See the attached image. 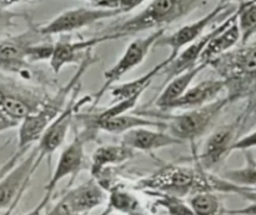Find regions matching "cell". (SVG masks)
Returning <instances> with one entry per match:
<instances>
[{
    "instance_id": "obj_1",
    "label": "cell",
    "mask_w": 256,
    "mask_h": 215,
    "mask_svg": "<svg viewBox=\"0 0 256 215\" xmlns=\"http://www.w3.org/2000/svg\"><path fill=\"white\" fill-rule=\"evenodd\" d=\"M96 56L90 49L80 62L78 72L70 78L69 82L52 96H48L42 102H38L34 110L20 122L18 126V150H28L32 144L39 142L40 136L50 122L65 109L72 94L79 86L84 72L94 64Z\"/></svg>"
},
{
    "instance_id": "obj_2",
    "label": "cell",
    "mask_w": 256,
    "mask_h": 215,
    "mask_svg": "<svg viewBox=\"0 0 256 215\" xmlns=\"http://www.w3.org/2000/svg\"><path fill=\"white\" fill-rule=\"evenodd\" d=\"M209 66L224 80L230 104L256 94V42L229 50L212 60Z\"/></svg>"
},
{
    "instance_id": "obj_3",
    "label": "cell",
    "mask_w": 256,
    "mask_h": 215,
    "mask_svg": "<svg viewBox=\"0 0 256 215\" xmlns=\"http://www.w3.org/2000/svg\"><path fill=\"white\" fill-rule=\"evenodd\" d=\"M202 0H152L139 14L119 24L112 25L102 34L110 40L139 34L150 29L166 28L172 22L182 19L196 9Z\"/></svg>"
},
{
    "instance_id": "obj_4",
    "label": "cell",
    "mask_w": 256,
    "mask_h": 215,
    "mask_svg": "<svg viewBox=\"0 0 256 215\" xmlns=\"http://www.w3.org/2000/svg\"><path fill=\"white\" fill-rule=\"evenodd\" d=\"M194 166L166 165L144 178L136 184L142 192H158L179 198L190 196L198 192H212V172H206L194 160Z\"/></svg>"
},
{
    "instance_id": "obj_5",
    "label": "cell",
    "mask_w": 256,
    "mask_h": 215,
    "mask_svg": "<svg viewBox=\"0 0 256 215\" xmlns=\"http://www.w3.org/2000/svg\"><path fill=\"white\" fill-rule=\"evenodd\" d=\"M228 98H220L204 106L188 109L178 115H172L165 122V130L180 142H194L209 130L214 120L229 105Z\"/></svg>"
},
{
    "instance_id": "obj_6",
    "label": "cell",
    "mask_w": 256,
    "mask_h": 215,
    "mask_svg": "<svg viewBox=\"0 0 256 215\" xmlns=\"http://www.w3.org/2000/svg\"><path fill=\"white\" fill-rule=\"evenodd\" d=\"M166 28H162V29H156L149 34L148 36L138 38L134 39L125 49L124 54L120 56V59L110 68L109 70L104 72V84L96 92V94L92 95V104L96 105L98 102L104 96L105 92L112 86L116 82H119L125 74L132 72L136 66H139L145 58L148 56L150 50L156 45L158 40L165 34Z\"/></svg>"
},
{
    "instance_id": "obj_7",
    "label": "cell",
    "mask_w": 256,
    "mask_h": 215,
    "mask_svg": "<svg viewBox=\"0 0 256 215\" xmlns=\"http://www.w3.org/2000/svg\"><path fill=\"white\" fill-rule=\"evenodd\" d=\"M242 136L238 119L218 128L209 135L200 154L194 152V160L206 172H212L226 160L232 152V145Z\"/></svg>"
},
{
    "instance_id": "obj_8",
    "label": "cell",
    "mask_w": 256,
    "mask_h": 215,
    "mask_svg": "<svg viewBox=\"0 0 256 215\" xmlns=\"http://www.w3.org/2000/svg\"><path fill=\"white\" fill-rule=\"evenodd\" d=\"M122 14L118 9H104V8H75L62 12L55 16L48 24L39 26V32L42 36H52L58 34L80 30L85 26L99 22L102 20L116 16Z\"/></svg>"
},
{
    "instance_id": "obj_9",
    "label": "cell",
    "mask_w": 256,
    "mask_h": 215,
    "mask_svg": "<svg viewBox=\"0 0 256 215\" xmlns=\"http://www.w3.org/2000/svg\"><path fill=\"white\" fill-rule=\"evenodd\" d=\"M90 100H92V95L78 99L76 92L72 94L65 109L50 122L49 126L45 129V132H42L39 142H38L36 149L40 158H42V159L46 156L50 158L64 144L72 119L76 115V112H79L80 108L86 104L88 102H90Z\"/></svg>"
},
{
    "instance_id": "obj_10",
    "label": "cell",
    "mask_w": 256,
    "mask_h": 215,
    "mask_svg": "<svg viewBox=\"0 0 256 215\" xmlns=\"http://www.w3.org/2000/svg\"><path fill=\"white\" fill-rule=\"evenodd\" d=\"M42 160L35 146L19 164L12 168L0 179V212H4L18 196L25 194L32 176Z\"/></svg>"
},
{
    "instance_id": "obj_11",
    "label": "cell",
    "mask_w": 256,
    "mask_h": 215,
    "mask_svg": "<svg viewBox=\"0 0 256 215\" xmlns=\"http://www.w3.org/2000/svg\"><path fill=\"white\" fill-rule=\"evenodd\" d=\"M42 38L39 28L30 25L29 29L20 34L0 39V70L22 74L30 65L28 49L30 45L40 42Z\"/></svg>"
},
{
    "instance_id": "obj_12",
    "label": "cell",
    "mask_w": 256,
    "mask_h": 215,
    "mask_svg": "<svg viewBox=\"0 0 256 215\" xmlns=\"http://www.w3.org/2000/svg\"><path fill=\"white\" fill-rule=\"evenodd\" d=\"M230 9V5H220L218 4L212 12H208L205 16L200 18L199 20L190 24L184 25L176 32H174L170 35H162L159 40H158L155 46H169L170 48V59H174L185 46L194 42L195 40L199 39L202 34H204L205 29L214 22L216 18L224 14L226 10Z\"/></svg>"
},
{
    "instance_id": "obj_13",
    "label": "cell",
    "mask_w": 256,
    "mask_h": 215,
    "mask_svg": "<svg viewBox=\"0 0 256 215\" xmlns=\"http://www.w3.org/2000/svg\"><path fill=\"white\" fill-rule=\"evenodd\" d=\"M85 140L86 139H85L84 135L76 134L74 139L62 149L52 178L45 185V192L52 194L56 185L62 179L68 176H75L82 172L85 164Z\"/></svg>"
},
{
    "instance_id": "obj_14",
    "label": "cell",
    "mask_w": 256,
    "mask_h": 215,
    "mask_svg": "<svg viewBox=\"0 0 256 215\" xmlns=\"http://www.w3.org/2000/svg\"><path fill=\"white\" fill-rule=\"evenodd\" d=\"M234 19H236V10H235L232 14H230L222 24L218 25L216 28H214L212 32H206V34H202L199 39L195 40L194 42L189 44L188 46H185L164 69L165 74H166L165 82H169L172 78L176 76V75L182 74V72H186V70L192 69L195 65L199 64L200 56H202V52H204L205 46H206L208 42H210V39H212L215 34H218L220 30L226 28Z\"/></svg>"
},
{
    "instance_id": "obj_15",
    "label": "cell",
    "mask_w": 256,
    "mask_h": 215,
    "mask_svg": "<svg viewBox=\"0 0 256 215\" xmlns=\"http://www.w3.org/2000/svg\"><path fill=\"white\" fill-rule=\"evenodd\" d=\"M62 199L75 215H88L95 208L106 202L108 194L100 182L92 178L69 190Z\"/></svg>"
},
{
    "instance_id": "obj_16",
    "label": "cell",
    "mask_w": 256,
    "mask_h": 215,
    "mask_svg": "<svg viewBox=\"0 0 256 215\" xmlns=\"http://www.w3.org/2000/svg\"><path fill=\"white\" fill-rule=\"evenodd\" d=\"M122 142L132 149L134 152H150L154 150L162 149V148L174 146V145L184 144L172 136L166 130H155V128H135L124 132L122 138Z\"/></svg>"
},
{
    "instance_id": "obj_17",
    "label": "cell",
    "mask_w": 256,
    "mask_h": 215,
    "mask_svg": "<svg viewBox=\"0 0 256 215\" xmlns=\"http://www.w3.org/2000/svg\"><path fill=\"white\" fill-rule=\"evenodd\" d=\"M105 42H109L105 35H98V36L90 38L88 40H79V42H69V40L56 42L54 44V52L49 60L50 68L55 74H59L62 68L80 62L90 49Z\"/></svg>"
},
{
    "instance_id": "obj_18",
    "label": "cell",
    "mask_w": 256,
    "mask_h": 215,
    "mask_svg": "<svg viewBox=\"0 0 256 215\" xmlns=\"http://www.w3.org/2000/svg\"><path fill=\"white\" fill-rule=\"evenodd\" d=\"M225 90L222 79H208L190 86L179 99L168 106L166 110L174 109H195L204 106L214 100L219 99V95Z\"/></svg>"
},
{
    "instance_id": "obj_19",
    "label": "cell",
    "mask_w": 256,
    "mask_h": 215,
    "mask_svg": "<svg viewBox=\"0 0 256 215\" xmlns=\"http://www.w3.org/2000/svg\"><path fill=\"white\" fill-rule=\"evenodd\" d=\"M142 126L165 130L166 125H165V122H160L158 119H148V118L142 116V115H132L125 112V114L112 116L110 119L85 125L84 132H96L100 130V132H109V134H124L129 130Z\"/></svg>"
},
{
    "instance_id": "obj_20",
    "label": "cell",
    "mask_w": 256,
    "mask_h": 215,
    "mask_svg": "<svg viewBox=\"0 0 256 215\" xmlns=\"http://www.w3.org/2000/svg\"><path fill=\"white\" fill-rule=\"evenodd\" d=\"M135 156V152L125 144L100 145L95 149L92 156V175L98 179L108 168L124 164Z\"/></svg>"
},
{
    "instance_id": "obj_21",
    "label": "cell",
    "mask_w": 256,
    "mask_h": 215,
    "mask_svg": "<svg viewBox=\"0 0 256 215\" xmlns=\"http://www.w3.org/2000/svg\"><path fill=\"white\" fill-rule=\"evenodd\" d=\"M208 66H209V65H208L206 62H199V64L195 65L194 68H192V69L186 70V72L172 78L169 82H166L164 90H162V94L158 98L156 106L159 108L160 110L166 112L168 106H169L172 102H174L176 99H179V98L192 86V82H194L195 78H196L202 70L206 69Z\"/></svg>"
},
{
    "instance_id": "obj_22",
    "label": "cell",
    "mask_w": 256,
    "mask_h": 215,
    "mask_svg": "<svg viewBox=\"0 0 256 215\" xmlns=\"http://www.w3.org/2000/svg\"><path fill=\"white\" fill-rule=\"evenodd\" d=\"M240 40H242V34H240L236 19H234L226 28L220 30L218 34H215L210 39V42H208L204 52H202V56H200V62H206L209 65V62L214 60L215 58L232 50Z\"/></svg>"
},
{
    "instance_id": "obj_23",
    "label": "cell",
    "mask_w": 256,
    "mask_h": 215,
    "mask_svg": "<svg viewBox=\"0 0 256 215\" xmlns=\"http://www.w3.org/2000/svg\"><path fill=\"white\" fill-rule=\"evenodd\" d=\"M172 59L169 56L164 60V62H159L156 66L152 68V70L146 72V74L142 75V76L132 79L130 82H124V84L112 85L109 89L110 95L112 96V102H120V100L129 99V98L135 96V95H142L145 90L150 86L152 82L158 74L164 72L165 68L170 64Z\"/></svg>"
},
{
    "instance_id": "obj_24",
    "label": "cell",
    "mask_w": 256,
    "mask_h": 215,
    "mask_svg": "<svg viewBox=\"0 0 256 215\" xmlns=\"http://www.w3.org/2000/svg\"><path fill=\"white\" fill-rule=\"evenodd\" d=\"M106 202L112 212H116L122 215H149V210L138 195L124 188L116 186L110 190Z\"/></svg>"
},
{
    "instance_id": "obj_25",
    "label": "cell",
    "mask_w": 256,
    "mask_h": 215,
    "mask_svg": "<svg viewBox=\"0 0 256 215\" xmlns=\"http://www.w3.org/2000/svg\"><path fill=\"white\" fill-rule=\"evenodd\" d=\"M245 165L236 169L225 170L220 176L235 185L256 189V158L250 150H244Z\"/></svg>"
},
{
    "instance_id": "obj_26",
    "label": "cell",
    "mask_w": 256,
    "mask_h": 215,
    "mask_svg": "<svg viewBox=\"0 0 256 215\" xmlns=\"http://www.w3.org/2000/svg\"><path fill=\"white\" fill-rule=\"evenodd\" d=\"M189 205L195 215H225L226 209L214 192H198L189 196Z\"/></svg>"
},
{
    "instance_id": "obj_27",
    "label": "cell",
    "mask_w": 256,
    "mask_h": 215,
    "mask_svg": "<svg viewBox=\"0 0 256 215\" xmlns=\"http://www.w3.org/2000/svg\"><path fill=\"white\" fill-rule=\"evenodd\" d=\"M145 194L154 198V205L156 208L165 210L168 215H195L189 202L184 198L175 196V195L164 194L158 192H144Z\"/></svg>"
},
{
    "instance_id": "obj_28",
    "label": "cell",
    "mask_w": 256,
    "mask_h": 215,
    "mask_svg": "<svg viewBox=\"0 0 256 215\" xmlns=\"http://www.w3.org/2000/svg\"><path fill=\"white\" fill-rule=\"evenodd\" d=\"M236 14V22L242 34L240 42L245 44L249 42L256 32V2H250L246 0L238 6Z\"/></svg>"
},
{
    "instance_id": "obj_29",
    "label": "cell",
    "mask_w": 256,
    "mask_h": 215,
    "mask_svg": "<svg viewBox=\"0 0 256 215\" xmlns=\"http://www.w3.org/2000/svg\"><path fill=\"white\" fill-rule=\"evenodd\" d=\"M52 52H54V44L38 42L35 44L30 45L29 49H28V62L32 64V62L50 60Z\"/></svg>"
},
{
    "instance_id": "obj_30",
    "label": "cell",
    "mask_w": 256,
    "mask_h": 215,
    "mask_svg": "<svg viewBox=\"0 0 256 215\" xmlns=\"http://www.w3.org/2000/svg\"><path fill=\"white\" fill-rule=\"evenodd\" d=\"M239 196L244 198L245 200L250 202L249 205L245 208H240V209H232L228 210L225 214L229 215H256V189L252 188H244L242 186L240 190L238 192Z\"/></svg>"
},
{
    "instance_id": "obj_31",
    "label": "cell",
    "mask_w": 256,
    "mask_h": 215,
    "mask_svg": "<svg viewBox=\"0 0 256 215\" xmlns=\"http://www.w3.org/2000/svg\"><path fill=\"white\" fill-rule=\"evenodd\" d=\"M254 148H256V129L248 132V134L242 135L232 145V152H235V150L244 152V150H250L254 149Z\"/></svg>"
},
{
    "instance_id": "obj_32",
    "label": "cell",
    "mask_w": 256,
    "mask_h": 215,
    "mask_svg": "<svg viewBox=\"0 0 256 215\" xmlns=\"http://www.w3.org/2000/svg\"><path fill=\"white\" fill-rule=\"evenodd\" d=\"M20 122L18 120L12 119V116L6 114L4 110L0 108V132H8V130H12L14 128L19 126Z\"/></svg>"
},
{
    "instance_id": "obj_33",
    "label": "cell",
    "mask_w": 256,
    "mask_h": 215,
    "mask_svg": "<svg viewBox=\"0 0 256 215\" xmlns=\"http://www.w3.org/2000/svg\"><path fill=\"white\" fill-rule=\"evenodd\" d=\"M16 16H19L16 12H12L10 10H8L6 8L0 6V32L12 26V22H14V19Z\"/></svg>"
},
{
    "instance_id": "obj_34",
    "label": "cell",
    "mask_w": 256,
    "mask_h": 215,
    "mask_svg": "<svg viewBox=\"0 0 256 215\" xmlns=\"http://www.w3.org/2000/svg\"><path fill=\"white\" fill-rule=\"evenodd\" d=\"M146 0H118L116 9L120 10V12H129L142 5Z\"/></svg>"
},
{
    "instance_id": "obj_35",
    "label": "cell",
    "mask_w": 256,
    "mask_h": 215,
    "mask_svg": "<svg viewBox=\"0 0 256 215\" xmlns=\"http://www.w3.org/2000/svg\"><path fill=\"white\" fill-rule=\"evenodd\" d=\"M52 194H50V192H45L44 198L40 200L39 204L35 205V206L30 210V212H28L26 214H24V215H40L42 214V212H44L45 208L48 206V204H49L50 200H52Z\"/></svg>"
},
{
    "instance_id": "obj_36",
    "label": "cell",
    "mask_w": 256,
    "mask_h": 215,
    "mask_svg": "<svg viewBox=\"0 0 256 215\" xmlns=\"http://www.w3.org/2000/svg\"><path fill=\"white\" fill-rule=\"evenodd\" d=\"M46 215H75V214L69 209V206L65 204L64 200L60 199L59 202H58V204L55 205V206L52 208Z\"/></svg>"
},
{
    "instance_id": "obj_37",
    "label": "cell",
    "mask_w": 256,
    "mask_h": 215,
    "mask_svg": "<svg viewBox=\"0 0 256 215\" xmlns=\"http://www.w3.org/2000/svg\"><path fill=\"white\" fill-rule=\"evenodd\" d=\"M92 2L95 8H104V9H116L118 0H86Z\"/></svg>"
},
{
    "instance_id": "obj_38",
    "label": "cell",
    "mask_w": 256,
    "mask_h": 215,
    "mask_svg": "<svg viewBox=\"0 0 256 215\" xmlns=\"http://www.w3.org/2000/svg\"><path fill=\"white\" fill-rule=\"evenodd\" d=\"M22 195H20V196H18L16 199L14 200V202H12V204L10 205L9 208H6V209H5L4 212H2V215H12V212H14V210H15V208L18 206V204H19V202H20V200H22Z\"/></svg>"
},
{
    "instance_id": "obj_39",
    "label": "cell",
    "mask_w": 256,
    "mask_h": 215,
    "mask_svg": "<svg viewBox=\"0 0 256 215\" xmlns=\"http://www.w3.org/2000/svg\"><path fill=\"white\" fill-rule=\"evenodd\" d=\"M29 2V0H0V6L2 8H9L12 5L19 4V2Z\"/></svg>"
},
{
    "instance_id": "obj_40",
    "label": "cell",
    "mask_w": 256,
    "mask_h": 215,
    "mask_svg": "<svg viewBox=\"0 0 256 215\" xmlns=\"http://www.w3.org/2000/svg\"><path fill=\"white\" fill-rule=\"evenodd\" d=\"M244 2H246V0H219V4L220 5H230L232 4V2H238V4H242Z\"/></svg>"
},
{
    "instance_id": "obj_41",
    "label": "cell",
    "mask_w": 256,
    "mask_h": 215,
    "mask_svg": "<svg viewBox=\"0 0 256 215\" xmlns=\"http://www.w3.org/2000/svg\"><path fill=\"white\" fill-rule=\"evenodd\" d=\"M250 2H256V0H249Z\"/></svg>"
}]
</instances>
